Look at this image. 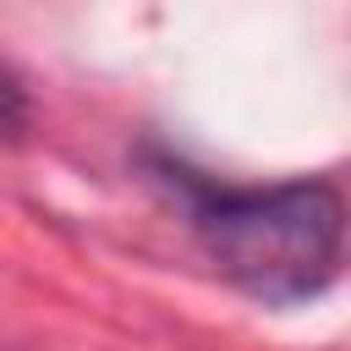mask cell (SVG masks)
<instances>
[{
    "label": "cell",
    "instance_id": "cell-1",
    "mask_svg": "<svg viewBox=\"0 0 351 351\" xmlns=\"http://www.w3.org/2000/svg\"><path fill=\"white\" fill-rule=\"evenodd\" d=\"M186 208V225L208 263L269 307L324 296L346 263V203L329 181L225 186L176 159L154 165Z\"/></svg>",
    "mask_w": 351,
    "mask_h": 351
},
{
    "label": "cell",
    "instance_id": "cell-2",
    "mask_svg": "<svg viewBox=\"0 0 351 351\" xmlns=\"http://www.w3.org/2000/svg\"><path fill=\"white\" fill-rule=\"evenodd\" d=\"M27 82L0 60V137H16L22 126H27Z\"/></svg>",
    "mask_w": 351,
    "mask_h": 351
}]
</instances>
